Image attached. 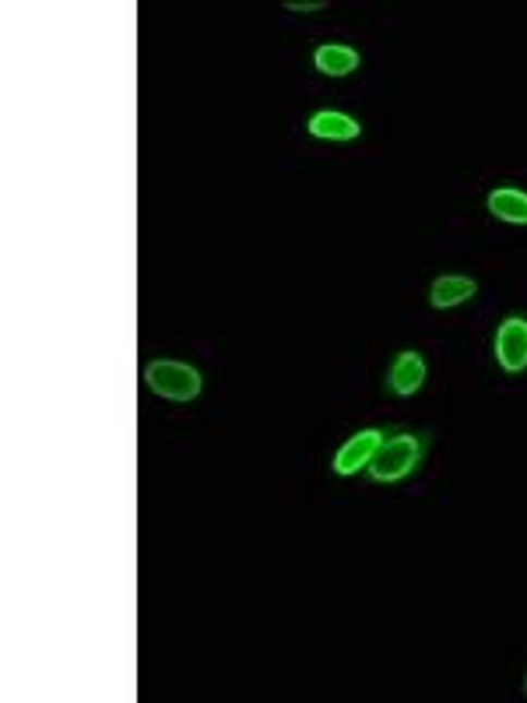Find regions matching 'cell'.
Instances as JSON below:
<instances>
[{"label": "cell", "instance_id": "cell-8", "mask_svg": "<svg viewBox=\"0 0 527 703\" xmlns=\"http://www.w3.org/2000/svg\"><path fill=\"white\" fill-rule=\"evenodd\" d=\"M475 296H478V282L464 279V274H440V279L432 282V288H429V303L437 310L461 307V303H468Z\"/></svg>", "mask_w": 527, "mask_h": 703}, {"label": "cell", "instance_id": "cell-5", "mask_svg": "<svg viewBox=\"0 0 527 703\" xmlns=\"http://www.w3.org/2000/svg\"><path fill=\"white\" fill-rule=\"evenodd\" d=\"M387 384H391V391L397 397L418 394V391H422V384H426V359L418 356L415 348L397 351L394 362H391V373H387Z\"/></svg>", "mask_w": 527, "mask_h": 703}, {"label": "cell", "instance_id": "cell-4", "mask_svg": "<svg viewBox=\"0 0 527 703\" xmlns=\"http://www.w3.org/2000/svg\"><path fill=\"white\" fill-rule=\"evenodd\" d=\"M380 443H383V433H380V430H363V433L348 436V440L338 447L334 461H331L334 476L348 479V476H355L359 468H369V461H373V454L380 451Z\"/></svg>", "mask_w": 527, "mask_h": 703}, {"label": "cell", "instance_id": "cell-2", "mask_svg": "<svg viewBox=\"0 0 527 703\" xmlns=\"http://www.w3.org/2000/svg\"><path fill=\"white\" fill-rule=\"evenodd\" d=\"M145 384L151 394L166 397V402H194L205 387V380L187 362H173V359H155L145 366Z\"/></svg>", "mask_w": 527, "mask_h": 703}, {"label": "cell", "instance_id": "cell-9", "mask_svg": "<svg viewBox=\"0 0 527 703\" xmlns=\"http://www.w3.org/2000/svg\"><path fill=\"white\" fill-rule=\"evenodd\" d=\"M489 215L500 219V222H510V225H527V194L517 190V187H495L489 194Z\"/></svg>", "mask_w": 527, "mask_h": 703}, {"label": "cell", "instance_id": "cell-6", "mask_svg": "<svg viewBox=\"0 0 527 703\" xmlns=\"http://www.w3.org/2000/svg\"><path fill=\"white\" fill-rule=\"evenodd\" d=\"M306 131L320 137V141H355L363 134V124L348 113H338V110H320L306 120Z\"/></svg>", "mask_w": 527, "mask_h": 703}, {"label": "cell", "instance_id": "cell-3", "mask_svg": "<svg viewBox=\"0 0 527 703\" xmlns=\"http://www.w3.org/2000/svg\"><path fill=\"white\" fill-rule=\"evenodd\" d=\"M495 362L506 373H524L527 370V317H506L500 331L492 338Z\"/></svg>", "mask_w": 527, "mask_h": 703}, {"label": "cell", "instance_id": "cell-10", "mask_svg": "<svg viewBox=\"0 0 527 703\" xmlns=\"http://www.w3.org/2000/svg\"><path fill=\"white\" fill-rule=\"evenodd\" d=\"M285 8H289V11H299V14H314V11H323L328 4H323V0H309V4H299V0H289Z\"/></svg>", "mask_w": 527, "mask_h": 703}, {"label": "cell", "instance_id": "cell-11", "mask_svg": "<svg viewBox=\"0 0 527 703\" xmlns=\"http://www.w3.org/2000/svg\"><path fill=\"white\" fill-rule=\"evenodd\" d=\"M524 696H527V676H524Z\"/></svg>", "mask_w": 527, "mask_h": 703}, {"label": "cell", "instance_id": "cell-7", "mask_svg": "<svg viewBox=\"0 0 527 703\" xmlns=\"http://www.w3.org/2000/svg\"><path fill=\"white\" fill-rule=\"evenodd\" d=\"M363 57L355 46H345V42H320L314 50V67L320 74H328V78H345V74L359 71Z\"/></svg>", "mask_w": 527, "mask_h": 703}, {"label": "cell", "instance_id": "cell-1", "mask_svg": "<svg viewBox=\"0 0 527 703\" xmlns=\"http://www.w3.org/2000/svg\"><path fill=\"white\" fill-rule=\"evenodd\" d=\"M418 461H422V440L412 436V433H397V436L380 443V451L373 454V461H369L366 471L373 482L391 485V482L408 479L418 468Z\"/></svg>", "mask_w": 527, "mask_h": 703}]
</instances>
